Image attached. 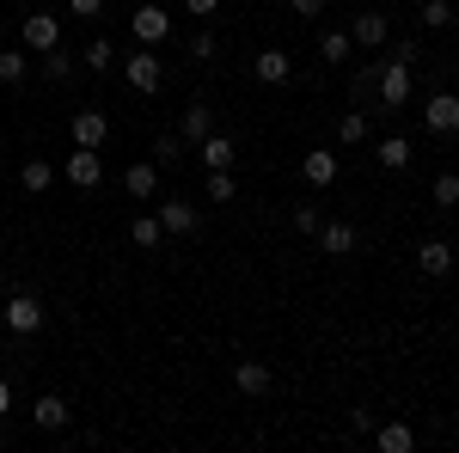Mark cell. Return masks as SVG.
Returning a JSON list of instances; mask_svg holds the SVG:
<instances>
[{"label": "cell", "instance_id": "5b68a950", "mask_svg": "<svg viewBox=\"0 0 459 453\" xmlns=\"http://www.w3.org/2000/svg\"><path fill=\"white\" fill-rule=\"evenodd\" d=\"M423 129L429 135H459V99L454 92H435L423 105Z\"/></svg>", "mask_w": 459, "mask_h": 453}, {"label": "cell", "instance_id": "f546056e", "mask_svg": "<svg viewBox=\"0 0 459 453\" xmlns=\"http://www.w3.org/2000/svg\"><path fill=\"white\" fill-rule=\"evenodd\" d=\"M337 135H343V147H355V141H368V117H361V110H350V117H337Z\"/></svg>", "mask_w": 459, "mask_h": 453}, {"label": "cell", "instance_id": "7bdbcfd3", "mask_svg": "<svg viewBox=\"0 0 459 453\" xmlns=\"http://www.w3.org/2000/svg\"><path fill=\"white\" fill-rule=\"evenodd\" d=\"M454 214H459V209H454Z\"/></svg>", "mask_w": 459, "mask_h": 453}, {"label": "cell", "instance_id": "603a6c76", "mask_svg": "<svg viewBox=\"0 0 459 453\" xmlns=\"http://www.w3.org/2000/svg\"><path fill=\"white\" fill-rule=\"evenodd\" d=\"M129 240L142 245V251H153V245L166 240V227H160V214H135V221H129Z\"/></svg>", "mask_w": 459, "mask_h": 453}, {"label": "cell", "instance_id": "8fae6325", "mask_svg": "<svg viewBox=\"0 0 459 453\" xmlns=\"http://www.w3.org/2000/svg\"><path fill=\"white\" fill-rule=\"evenodd\" d=\"M300 178H307L313 190H325V184H337V153H331V147H313V153L300 160Z\"/></svg>", "mask_w": 459, "mask_h": 453}, {"label": "cell", "instance_id": "2e32d148", "mask_svg": "<svg viewBox=\"0 0 459 453\" xmlns=\"http://www.w3.org/2000/svg\"><path fill=\"white\" fill-rule=\"evenodd\" d=\"M68 417H74L68 398H56V392H43V398L31 405V423H37V429H68Z\"/></svg>", "mask_w": 459, "mask_h": 453}, {"label": "cell", "instance_id": "8992f818", "mask_svg": "<svg viewBox=\"0 0 459 453\" xmlns=\"http://www.w3.org/2000/svg\"><path fill=\"white\" fill-rule=\"evenodd\" d=\"M19 37H25V49L43 56V49H56V43H62V19H56V13H31V19L19 25Z\"/></svg>", "mask_w": 459, "mask_h": 453}, {"label": "cell", "instance_id": "e575fe53", "mask_svg": "<svg viewBox=\"0 0 459 453\" xmlns=\"http://www.w3.org/2000/svg\"><path fill=\"white\" fill-rule=\"evenodd\" d=\"M392 62H404V68H411V62H423V43H417V37H404V43H392Z\"/></svg>", "mask_w": 459, "mask_h": 453}, {"label": "cell", "instance_id": "4316f807", "mask_svg": "<svg viewBox=\"0 0 459 453\" xmlns=\"http://www.w3.org/2000/svg\"><path fill=\"white\" fill-rule=\"evenodd\" d=\"M178 160H184V135L172 129V135L153 141V166H178Z\"/></svg>", "mask_w": 459, "mask_h": 453}, {"label": "cell", "instance_id": "30bf717a", "mask_svg": "<svg viewBox=\"0 0 459 453\" xmlns=\"http://www.w3.org/2000/svg\"><path fill=\"white\" fill-rule=\"evenodd\" d=\"M178 135H184V147H196V141H209V135H214V110L203 105V99H196V105H190L184 117H178Z\"/></svg>", "mask_w": 459, "mask_h": 453}, {"label": "cell", "instance_id": "6da1fadb", "mask_svg": "<svg viewBox=\"0 0 459 453\" xmlns=\"http://www.w3.org/2000/svg\"><path fill=\"white\" fill-rule=\"evenodd\" d=\"M0 318H6L13 337H37V331H43V301H37V294H13V301L0 307Z\"/></svg>", "mask_w": 459, "mask_h": 453}, {"label": "cell", "instance_id": "d590c367", "mask_svg": "<svg viewBox=\"0 0 459 453\" xmlns=\"http://www.w3.org/2000/svg\"><path fill=\"white\" fill-rule=\"evenodd\" d=\"M374 80H380V68H361V74H355V99H361V105L374 99Z\"/></svg>", "mask_w": 459, "mask_h": 453}, {"label": "cell", "instance_id": "b9f144b4", "mask_svg": "<svg viewBox=\"0 0 459 453\" xmlns=\"http://www.w3.org/2000/svg\"><path fill=\"white\" fill-rule=\"evenodd\" d=\"M0 448H6V429H0Z\"/></svg>", "mask_w": 459, "mask_h": 453}, {"label": "cell", "instance_id": "60d3db41", "mask_svg": "<svg viewBox=\"0 0 459 453\" xmlns=\"http://www.w3.org/2000/svg\"><path fill=\"white\" fill-rule=\"evenodd\" d=\"M6 411H13V386L0 380V417H6Z\"/></svg>", "mask_w": 459, "mask_h": 453}, {"label": "cell", "instance_id": "d6a6232c", "mask_svg": "<svg viewBox=\"0 0 459 453\" xmlns=\"http://www.w3.org/2000/svg\"><path fill=\"white\" fill-rule=\"evenodd\" d=\"M214 49H221V43H214V31H196V37H190V62H214Z\"/></svg>", "mask_w": 459, "mask_h": 453}, {"label": "cell", "instance_id": "484cf974", "mask_svg": "<svg viewBox=\"0 0 459 453\" xmlns=\"http://www.w3.org/2000/svg\"><path fill=\"white\" fill-rule=\"evenodd\" d=\"M423 25L429 31H447V25H459V13L447 6V0H423Z\"/></svg>", "mask_w": 459, "mask_h": 453}, {"label": "cell", "instance_id": "4dcf8cb0", "mask_svg": "<svg viewBox=\"0 0 459 453\" xmlns=\"http://www.w3.org/2000/svg\"><path fill=\"white\" fill-rule=\"evenodd\" d=\"M110 56H117V49H110V37H92V43H86V68L105 74V68H110Z\"/></svg>", "mask_w": 459, "mask_h": 453}, {"label": "cell", "instance_id": "d4e9b609", "mask_svg": "<svg viewBox=\"0 0 459 453\" xmlns=\"http://www.w3.org/2000/svg\"><path fill=\"white\" fill-rule=\"evenodd\" d=\"M25 74H31V62H25V49H0V80H6V86H19Z\"/></svg>", "mask_w": 459, "mask_h": 453}, {"label": "cell", "instance_id": "cb8c5ba5", "mask_svg": "<svg viewBox=\"0 0 459 453\" xmlns=\"http://www.w3.org/2000/svg\"><path fill=\"white\" fill-rule=\"evenodd\" d=\"M350 49H355L350 31H325V37H318V56H325L331 68H337V62H350Z\"/></svg>", "mask_w": 459, "mask_h": 453}, {"label": "cell", "instance_id": "7402d4cb", "mask_svg": "<svg viewBox=\"0 0 459 453\" xmlns=\"http://www.w3.org/2000/svg\"><path fill=\"white\" fill-rule=\"evenodd\" d=\"M374 160H380V166H392V172H404V166H411V141H404V135L374 141Z\"/></svg>", "mask_w": 459, "mask_h": 453}, {"label": "cell", "instance_id": "8d00e7d4", "mask_svg": "<svg viewBox=\"0 0 459 453\" xmlns=\"http://www.w3.org/2000/svg\"><path fill=\"white\" fill-rule=\"evenodd\" d=\"M74 19H92V13H105V0H68Z\"/></svg>", "mask_w": 459, "mask_h": 453}, {"label": "cell", "instance_id": "ba28073f", "mask_svg": "<svg viewBox=\"0 0 459 453\" xmlns=\"http://www.w3.org/2000/svg\"><path fill=\"white\" fill-rule=\"evenodd\" d=\"M160 227H166L172 240H184V233H196V227H203V214L190 209L184 196H172V203H160Z\"/></svg>", "mask_w": 459, "mask_h": 453}, {"label": "cell", "instance_id": "7c38bea8", "mask_svg": "<svg viewBox=\"0 0 459 453\" xmlns=\"http://www.w3.org/2000/svg\"><path fill=\"white\" fill-rule=\"evenodd\" d=\"M233 386H239L246 398H264V392L276 386V374H270V362H239V368H233Z\"/></svg>", "mask_w": 459, "mask_h": 453}, {"label": "cell", "instance_id": "f35d334b", "mask_svg": "<svg viewBox=\"0 0 459 453\" xmlns=\"http://www.w3.org/2000/svg\"><path fill=\"white\" fill-rule=\"evenodd\" d=\"M350 429L355 435H374V411H350Z\"/></svg>", "mask_w": 459, "mask_h": 453}, {"label": "cell", "instance_id": "83f0119b", "mask_svg": "<svg viewBox=\"0 0 459 453\" xmlns=\"http://www.w3.org/2000/svg\"><path fill=\"white\" fill-rule=\"evenodd\" d=\"M43 74H49V80H68V74H74V56L62 49V43H56V49H43Z\"/></svg>", "mask_w": 459, "mask_h": 453}, {"label": "cell", "instance_id": "9a60e30c", "mask_svg": "<svg viewBox=\"0 0 459 453\" xmlns=\"http://www.w3.org/2000/svg\"><path fill=\"white\" fill-rule=\"evenodd\" d=\"M386 13H355V25H350V37L355 43H361V49H380V43H386Z\"/></svg>", "mask_w": 459, "mask_h": 453}, {"label": "cell", "instance_id": "277c9868", "mask_svg": "<svg viewBox=\"0 0 459 453\" xmlns=\"http://www.w3.org/2000/svg\"><path fill=\"white\" fill-rule=\"evenodd\" d=\"M374 99H380L386 110H398L404 99H411V68H404V62H386L380 80H374Z\"/></svg>", "mask_w": 459, "mask_h": 453}, {"label": "cell", "instance_id": "4fadbf2b", "mask_svg": "<svg viewBox=\"0 0 459 453\" xmlns=\"http://www.w3.org/2000/svg\"><path fill=\"white\" fill-rule=\"evenodd\" d=\"M105 135H110L105 110H80V117H74V147H105Z\"/></svg>", "mask_w": 459, "mask_h": 453}, {"label": "cell", "instance_id": "ac0fdd59", "mask_svg": "<svg viewBox=\"0 0 459 453\" xmlns=\"http://www.w3.org/2000/svg\"><path fill=\"white\" fill-rule=\"evenodd\" d=\"M417 270H423V276H447V270H454V251H447V240H423V251H417Z\"/></svg>", "mask_w": 459, "mask_h": 453}, {"label": "cell", "instance_id": "9c48e42d", "mask_svg": "<svg viewBox=\"0 0 459 453\" xmlns=\"http://www.w3.org/2000/svg\"><path fill=\"white\" fill-rule=\"evenodd\" d=\"M68 172V184H80V190H92L99 178H105V166H99V147H74V160L62 166Z\"/></svg>", "mask_w": 459, "mask_h": 453}, {"label": "cell", "instance_id": "52a82bcc", "mask_svg": "<svg viewBox=\"0 0 459 453\" xmlns=\"http://www.w3.org/2000/svg\"><path fill=\"white\" fill-rule=\"evenodd\" d=\"M251 74L264 80V86H288V74H294V62H288V49H257V62H251Z\"/></svg>", "mask_w": 459, "mask_h": 453}, {"label": "cell", "instance_id": "5bb4252c", "mask_svg": "<svg viewBox=\"0 0 459 453\" xmlns=\"http://www.w3.org/2000/svg\"><path fill=\"white\" fill-rule=\"evenodd\" d=\"M196 153H203V166H209V172H233V160H239L233 135H209V141H196Z\"/></svg>", "mask_w": 459, "mask_h": 453}, {"label": "cell", "instance_id": "e0dca14e", "mask_svg": "<svg viewBox=\"0 0 459 453\" xmlns=\"http://www.w3.org/2000/svg\"><path fill=\"white\" fill-rule=\"evenodd\" d=\"M374 441L386 453H411L417 448V429H411V423H374Z\"/></svg>", "mask_w": 459, "mask_h": 453}, {"label": "cell", "instance_id": "f1b7e54d", "mask_svg": "<svg viewBox=\"0 0 459 453\" xmlns=\"http://www.w3.org/2000/svg\"><path fill=\"white\" fill-rule=\"evenodd\" d=\"M435 209H459V172L435 178Z\"/></svg>", "mask_w": 459, "mask_h": 453}, {"label": "cell", "instance_id": "836d02e7", "mask_svg": "<svg viewBox=\"0 0 459 453\" xmlns=\"http://www.w3.org/2000/svg\"><path fill=\"white\" fill-rule=\"evenodd\" d=\"M294 227H300V233H318V227H325V209H318V203L294 209Z\"/></svg>", "mask_w": 459, "mask_h": 453}, {"label": "cell", "instance_id": "3957f363", "mask_svg": "<svg viewBox=\"0 0 459 453\" xmlns=\"http://www.w3.org/2000/svg\"><path fill=\"white\" fill-rule=\"evenodd\" d=\"M129 31H135V43L153 49V43L172 37V13H166V6H135V13H129Z\"/></svg>", "mask_w": 459, "mask_h": 453}, {"label": "cell", "instance_id": "74e56055", "mask_svg": "<svg viewBox=\"0 0 459 453\" xmlns=\"http://www.w3.org/2000/svg\"><path fill=\"white\" fill-rule=\"evenodd\" d=\"M288 6H294V19H318L325 13V0H288Z\"/></svg>", "mask_w": 459, "mask_h": 453}, {"label": "cell", "instance_id": "44dd1931", "mask_svg": "<svg viewBox=\"0 0 459 453\" xmlns=\"http://www.w3.org/2000/svg\"><path fill=\"white\" fill-rule=\"evenodd\" d=\"M123 190H129V196H142V203H147V196L160 190V166H147V160H142V166H129V172H123Z\"/></svg>", "mask_w": 459, "mask_h": 453}, {"label": "cell", "instance_id": "d6986e66", "mask_svg": "<svg viewBox=\"0 0 459 453\" xmlns=\"http://www.w3.org/2000/svg\"><path fill=\"white\" fill-rule=\"evenodd\" d=\"M313 240L325 245L331 257H343V251H355V227H350V221H325V227H318Z\"/></svg>", "mask_w": 459, "mask_h": 453}, {"label": "cell", "instance_id": "ab89813d", "mask_svg": "<svg viewBox=\"0 0 459 453\" xmlns=\"http://www.w3.org/2000/svg\"><path fill=\"white\" fill-rule=\"evenodd\" d=\"M184 6H190L196 19H214V13H221V0H184Z\"/></svg>", "mask_w": 459, "mask_h": 453}, {"label": "cell", "instance_id": "ffe728a7", "mask_svg": "<svg viewBox=\"0 0 459 453\" xmlns=\"http://www.w3.org/2000/svg\"><path fill=\"white\" fill-rule=\"evenodd\" d=\"M19 184H25V196H43V190L56 184V166H49V160H25V166H19Z\"/></svg>", "mask_w": 459, "mask_h": 453}, {"label": "cell", "instance_id": "7a4b0ae2", "mask_svg": "<svg viewBox=\"0 0 459 453\" xmlns=\"http://www.w3.org/2000/svg\"><path fill=\"white\" fill-rule=\"evenodd\" d=\"M123 80H129L135 92H147V99H153V92H160V80H166V68H160V56H153V49L142 43V49L123 62Z\"/></svg>", "mask_w": 459, "mask_h": 453}, {"label": "cell", "instance_id": "1f68e13d", "mask_svg": "<svg viewBox=\"0 0 459 453\" xmlns=\"http://www.w3.org/2000/svg\"><path fill=\"white\" fill-rule=\"evenodd\" d=\"M233 190H239L233 172H209V203H233Z\"/></svg>", "mask_w": 459, "mask_h": 453}]
</instances>
